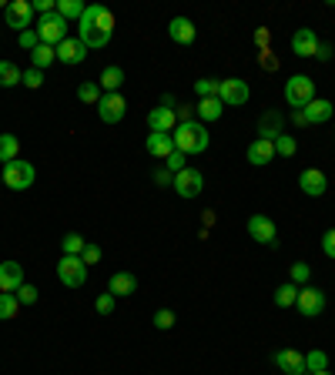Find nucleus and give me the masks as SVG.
I'll list each match as a JSON object with an SVG mask.
<instances>
[{
	"label": "nucleus",
	"instance_id": "obj_25",
	"mask_svg": "<svg viewBox=\"0 0 335 375\" xmlns=\"http://www.w3.org/2000/svg\"><path fill=\"white\" fill-rule=\"evenodd\" d=\"M98 84H101V91L104 94H117L121 91V84H124V71H121V67H104L101 71V81H98Z\"/></svg>",
	"mask_w": 335,
	"mask_h": 375
},
{
	"label": "nucleus",
	"instance_id": "obj_18",
	"mask_svg": "<svg viewBox=\"0 0 335 375\" xmlns=\"http://www.w3.org/2000/svg\"><path fill=\"white\" fill-rule=\"evenodd\" d=\"M107 292L114 298H128L138 292V278H134V272H114L111 275V282H107Z\"/></svg>",
	"mask_w": 335,
	"mask_h": 375
},
{
	"label": "nucleus",
	"instance_id": "obj_12",
	"mask_svg": "<svg viewBox=\"0 0 335 375\" xmlns=\"http://www.w3.org/2000/svg\"><path fill=\"white\" fill-rule=\"evenodd\" d=\"M54 51H57V61H61V64H67V67H78V64H84V61H88V47H84L78 37H64L57 47H54Z\"/></svg>",
	"mask_w": 335,
	"mask_h": 375
},
{
	"label": "nucleus",
	"instance_id": "obj_11",
	"mask_svg": "<svg viewBox=\"0 0 335 375\" xmlns=\"http://www.w3.org/2000/svg\"><path fill=\"white\" fill-rule=\"evenodd\" d=\"M248 234L258 245H278V232H275V221L269 215H252L248 218Z\"/></svg>",
	"mask_w": 335,
	"mask_h": 375
},
{
	"label": "nucleus",
	"instance_id": "obj_50",
	"mask_svg": "<svg viewBox=\"0 0 335 375\" xmlns=\"http://www.w3.org/2000/svg\"><path fill=\"white\" fill-rule=\"evenodd\" d=\"M0 184H4V174H0Z\"/></svg>",
	"mask_w": 335,
	"mask_h": 375
},
{
	"label": "nucleus",
	"instance_id": "obj_13",
	"mask_svg": "<svg viewBox=\"0 0 335 375\" xmlns=\"http://www.w3.org/2000/svg\"><path fill=\"white\" fill-rule=\"evenodd\" d=\"M218 97H221V104H228V107L248 104V81H242V78H228V81H221Z\"/></svg>",
	"mask_w": 335,
	"mask_h": 375
},
{
	"label": "nucleus",
	"instance_id": "obj_49",
	"mask_svg": "<svg viewBox=\"0 0 335 375\" xmlns=\"http://www.w3.org/2000/svg\"><path fill=\"white\" fill-rule=\"evenodd\" d=\"M309 375H332V372H329V369H322V372H309Z\"/></svg>",
	"mask_w": 335,
	"mask_h": 375
},
{
	"label": "nucleus",
	"instance_id": "obj_8",
	"mask_svg": "<svg viewBox=\"0 0 335 375\" xmlns=\"http://www.w3.org/2000/svg\"><path fill=\"white\" fill-rule=\"evenodd\" d=\"M30 24H34L30 0H11L7 4V27H13L17 34H24V30H30Z\"/></svg>",
	"mask_w": 335,
	"mask_h": 375
},
{
	"label": "nucleus",
	"instance_id": "obj_22",
	"mask_svg": "<svg viewBox=\"0 0 335 375\" xmlns=\"http://www.w3.org/2000/svg\"><path fill=\"white\" fill-rule=\"evenodd\" d=\"M282 124H285V117L278 114V111H265V114L258 117V138L275 141V138L282 134Z\"/></svg>",
	"mask_w": 335,
	"mask_h": 375
},
{
	"label": "nucleus",
	"instance_id": "obj_30",
	"mask_svg": "<svg viewBox=\"0 0 335 375\" xmlns=\"http://www.w3.org/2000/svg\"><path fill=\"white\" fill-rule=\"evenodd\" d=\"M30 61H34V67H37V71H44V67H51L54 61H57V51H54V47H47V44H40V47H34Z\"/></svg>",
	"mask_w": 335,
	"mask_h": 375
},
{
	"label": "nucleus",
	"instance_id": "obj_10",
	"mask_svg": "<svg viewBox=\"0 0 335 375\" xmlns=\"http://www.w3.org/2000/svg\"><path fill=\"white\" fill-rule=\"evenodd\" d=\"M171 188H175L181 198H198V194H201V188H205V178H201V171L184 168V171H178V174H175Z\"/></svg>",
	"mask_w": 335,
	"mask_h": 375
},
{
	"label": "nucleus",
	"instance_id": "obj_33",
	"mask_svg": "<svg viewBox=\"0 0 335 375\" xmlns=\"http://www.w3.org/2000/svg\"><path fill=\"white\" fill-rule=\"evenodd\" d=\"M57 13H61L64 20H81L84 4H81V0H61V4H57Z\"/></svg>",
	"mask_w": 335,
	"mask_h": 375
},
{
	"label": "nucleus",
	"instance_id": "obj_37",
	"mask_svg": "<svg viewBox=\"0 0 335 375\" xmlns=\"http://www.w3.org/2000/svg\"><path fill=\"white\" fill-rule=\"evenodd\" d=\"M295 138H292V134H278V138H275V155H282V157H292L295 155Z\"/></svg>",
	"mask_w": 335,
	"mask_h": 375
},
{
	"label": "nucleus",
	"instance_id": "obj_21",
	"mask_svg": "<svg viewBox=\"0 0 335 375\" xmlns=\"http://www.w3.org/2000/svg\"><path fill=\"white\" fill-rule=\"evenodd\" d=\"M144 148H148V155H151V157H161V161H168V157L178 151V148H175V138H171V134H148Z\"/></svg>",
	"mask_w": 335,
	"mask_h": 375
},
{
	"label": "nucleus",
	"instance_id": "obj_16",
	"mask_svg": "<svg viewBox=\"0 0 335 375\" xmlns=\"http://www.w3.org/2000/svg\"><path fill=\"white\" fill-rule=\"evenodd\" d=\"M148 128H151V134H171V131L178 128V117H175L171 107H155L148 114Z\"/></svg>",
	"mask_w": 335,
	"mask_h": 375
},
{
	"label": "nucleus",
	"instance_id": "obj_4",
	"mask_svg": "<svg viewBox=\"0 0 335 375\" xmlns=\"http://www.w3.org/2000/svg\"><path fill=\"white\" fill-rule=\"evenodd\" d=\"M37 37H40V44H47V47H57V44L67 37V20H64V17H61L57 11L40 13V20H37Z\"/></svg>",
	"mask_w": 335,
	"mask_h": 375
},
{
	"label": "nucleus",
	"instance_id": "obj_17",
	"mask_svg": "<svg viewBox=\"0 0 335 375\" xmlns=\"http://www.w3.org/2000/svg\"><path fill=\"white\" fill-rule=\"evenodd\" d=\"M332 114H335L332 101H322V97H315L312 104H305V107H302L305 124H325V121H332Z\"/></svg>",
	"mask_w": 335,
	"mask_h": 375
},
{
	"label": "nucleus",
	"instance_id": "obj_44",
	"mask_svg": "<svg viewBox=\"0 0 335 375\" xmlns=\"http://www.w3.org/2000/svg\"><path fill=\"white\" fill-rule=\"evenodd\" d=\"M184 161H188V155H181V151H175V155L168 157V171H171V174H178V171H184V168H188Z\"/></svg>",
	"mask_w": 335,
	"mask_h": 375
},
{
	"label": "nucleus",
	"instance_id": "obj_35",
	"mask_svg": "<svg viewBox=\"0 0 335 375\" xmlns=\"http://www.w3.org/2000/svg\"><path fill=\"white\" fill-rule=\"evenodd\" d=\"M322 369H329V359H325V352L322 349H315L305 355V375L309 372H322Z\"/></svg>",
	"mask_w": 335,
	"mask_h": 375
},
{
	"label": "nucleus",
	"instance_id": "obj_6",
	"mask_svg": "<svg viewBox=\"0 0 335 375\" xmlns=\"http://www.w3.org/2000/svg\"><path fill=\"white\" fill-rule=\"evenodd\" d=\"M57 278H61V285H67V288H81V285L88 282V265H84L78 255H61V261H57Z\"/></svg>",
	"mask_w": 335,
	"mask_h": 375
},
{
	"label": "nucleus",
	"instance_id": "obj_42",
	"mask_svg": "<svg viewBox=\"0 0 335 375\" xmlns=\"http://www.w3.org/2000/svg\"><path fill=\"white\" fill-rule=\"evenodd\" d=\"M24 84L34 91V88H40L44 84V71H37V67H30V71H24Z\"/></svg>",
	"mask_w": 335,
	"mask_h": 375
},
{
	"label": "nucleus",
	"instance_id": "obj_7",
	"mask_svg": "<svg viewBox=\"0 0 335 375\" xmlns=\"http://www.w3.org/2000/svg\"><path fill=\"white\" fill-rule=\"evenodd\" d=\"M295 309L305 315V319H319L325 311V292L322 288H309V285H302L298 288V298H295Z\"/></svg>",
	"mask_w": 335,
	"mask_h": 375
},
{
	"label": "nucleus",
	"instance_id": "obj_31",
	"mask_svg": "<svg viewBox=\"0 0 335 375\" xmlns=\"http://www.w3.org/2000/svg\"><path fill=\"white\" fill-rule=\"evenodd\" d=\"M218 91H221V81H215V78L194 81V94H198V101H205V97H218Z\"/></svg>",
	"mask_w": 335,
	"mask_h": 375
},
{
	"label": "nucleus",
	"instance_id": "obj_9",
	"mask_svg": "<svg viewBox=\"0 0 335 375\" xmlns=\"http://www.w3.org/2000/svg\"><path fill=\"white\" fill-rule=\"evenodd\" d=\"M98 114H101L104 124H117V121H124V114H128V101L121 94H101Z\"/></svg>",
	"mask_w": 335,
	"mask_h": 375
},
{
	"label": "nucleus",
	"instance_id": "obj_45",
	"mask_svg": "<svg viewBox=\"0 0 335 375\" xmlns=\"http://www.w3.org/2000/svg\"><path fill=\"white\" fill-rule=\"evenodd\" d=\"M94 309L101 311V315H111V311H114V295H111V292H107V295H98Z\"/></svg>",
	"mask_w": 335,
	"mask_h": 375
},
{
	"label": "nucleus",
	"instance_id": "obj_41",
	"mask_svg": "<svg viewBox=\"0 0 335 375\" xmlns=\"http://www.w3.org/2000/svg\"><path fill=\"white\" fill-rule=\"evenodd\" d=\"M175 325V311L171 309H161V311H155V328H161V332H168Z\"/></svg>",
	"mask_w": 335,
	"mask_h": 375
},
{
	"label": "nucleus",
	"instance_id": "obj_43",
	"mask_svg": "<svg viewBox=\"0 0 335 375\" xmlns=\"http://www.w3.org/2000/svg\"><path fill=\"white\" fill-rule=\"evenodd\" d=\"M20 47H24V51H34V47H40V37H37V30H24V34H20Z\"/></svg>",
	"mask_w": 335,
	"mask_h": 375
},
{
	"label": "nucleus",
	"instance_id": "obj_20",
	"mask_svg": "<svg viewBox=\"0 0 335 375\" xmlns=\"http://www.w3.org/2000/svg\"><path fill=\"white\" fill-rule=\"evenodd\" d=\"M292 51H295L298 57H315V51H319V37H315V30H312V27L295 30V37H292Z\"/></svg>",
	"mask_w": 335,
	"mask_h": 375
},
{
	"label": "nucleus",
	"instance_id": "obj_24",
	"mask_svg": "<svg viewBox=\"0 0 335 375\" xmlns=\"http://www.w3.org/2000/svg\"><path fill=\"white\" fill-rule=\"evenodd\" d=\"M168 34L175 44H194V24L188 17H175L171 24H168Z\"/></svg>",
	"mask_w": 335,
	"mask_h": 375
},
{
	"label": "nucleus",
	"instance_id": "obj_46",
	"mask_svg": "<svg viewBox=\"0 0 335 375\" xmlns=\"http://www.w3.org/2000/svg\"><path fill=\"white\" fill-rule=\"evenodd\" d=\"M322 251L329 258H335V228H329V232L322 234Z\"/></svg>",
	"mask_w": 335,
	"mask_h": 375
},
{
	"label": "nucleus",
	"instance_id": "obj_32",
	"mask_svg": "<svg viewBox=\"0 0 335 375\" xmlns=\"http://www.w3.org/2000/svg\"><path fill=\"white\" fill-rule=\"evenodd\" d=\"M295 298H298V285L285 282L282 288L275 292V305H278V309H292V305H295Z\"/></svg>",
	"mask_w": 335,
	"mask_h": 375
},
{
	"label": "nucleus",
	"instance_id": "obj_47",
	"mask_svg": "<svg viewBox=\"0 0 335 375\" xmlns=\"http://www.w3.org/2000/svg\"><path fill=\"white\" fill-rule=\"evenodd\" d=\"M332 44H322V40H319V51H315V61H325V64H329V61H332Z\"/></svg>",
	"mask_w": 335,
	"mask_h": 375
},
{
	"label": "nucleus",
	"instance_id": "obj_5",
	"mask_svg": "<svg viewBox=\"0 0 335 375\" xmlns=\"http://www.w3.org/2000/svg\"><path fill=\"white\" fill-rule=\"evenodd\" d=\"M285 101L292 104L295 111H302L305 104L315 101V81L305 78V74H295V78H288V84H285Z\"/></svg>",
	"mask_w": 335,
	"mask_h": 375
},
{
	"label": "nucleus",
	"instance_id": "obj_2",
	"mask_svg": "<svg viewBox=\"0 0 335 375\" xmlns=\"http://www.w3.org/2000/svg\"><path fill=\"white\" fill-rule=\"evenodd\" d=\"M171 138H175V148H178L181 155H201L208 148V131L205 124H194V121H184V124H178V128L171 131Z\"/></svg>",
	"mask_w": 335,
	"mask_h": 375
},
{
	"label": "nucleus",
	"instance_id": "obj_28",
	"mask_svg": "<svg viewBox=\"0 0 335 375\" xmlns=\"http://www.w3.org/2000/svg\"><path fill=\"white\" fill-rule=\"evenodd\" d=\"M24 84V71H17V64L11 61H0V88H17Z\"/></svg>",
	"mask_w": 335,
	"mask_h": 375
},
{
	"label": "nucleus",
	"instance_id": "obj_26",
	"mask_svg": "<svg viewBox=\"0 0 335 375\" xmlns=\"http://www.w3.org/2000/svg\"><path fill=\"white\" fill-rule=\"evenodd\" d=\"M198 117L201 121H218L221 111H225V104H221V97H205V101H198Z\"/></svg>",
	"mask_w": 335,
	"mask_h": 375
},
{
	"label": "nucleus",
	"instance_id": "obj_1",
	"mask_svg": "<svg viewBox=\"0 0 335 375\" xmlns=\"http://www.w3.org/2000/svg\"><path fill=\"white\" fill-rule=\"evenodd\" d=\"M114 34V13L101 7V4H90L84 7L78 20V40L88 47V51H98V47H107V40Z\"/></svg>",
	"mask_w": 335,
	"mask_h": 375
},
{
	"label": "nucleus",
	"instance_id": "obj_39",
	"mask_svg": "<svg viewBox=\"0 0 335 375\" xmlns=\"http://www.w3.org/2000/svg\"><path fill=\"white\" fill-rule=\"evenodd\" d=\"M13 295H17V302H20V305H34V302H37V288L24 282L17 292H13Z\"/></svg>",
	"mask_w": 335,
	"mask_h": 375
},
{
	"label": "nucleus",
	"instance_id": "obj_19",
	"mask_svg": "<svg viewBox=\"0 0 335 375\" xmlns=\"http://www.w3.org/2000/svg\"><path fill=\"white\" fill-rule=\"evenodd\" d=\"M24 285V268L17 265V261H4L0 265V292H17Z\"/></svg>",
	"mask_w": 335,
	"mask_h": 375
},
{
	"label": "nucleus",
	"instance_id": "obj_34",
	"mask_svg": "<svg viewBox=\"0 0 335 375\" xmlns=\"http://www.w3.org/2000/svg\"><path fill=\"white\" fill-rule=\"evenodd\" d=\"M78 97L84 104H98L101 101V84H98V81H84V84L78 88Z\"/></svg>",
	"mask_w": 335,
	"mask_h": 375
},
{
	"label": "nucleus",
	"instance_id": "obj_48",
	"mask_svg": "<svg viewBox=\"0 0 335 375\" xmlns=\"http://www.w3.org/2000/svg\"><path fill=\"white\" fill-rule=\"evenodd\" d=\"M155 181H158V184H171V181H175V174H171V171H158Z\"/></svg>",
	"mask_w": 335,
	"mask_h": 375
},
{
	"label": "nucleus",
	"instance_id": "obj_14",
	"mask_svg": "<svg viewBox=\"0 0 335 375\" xmlns=\"http://www.w3.org/2000/svg\"><path fill=\"white\" fill-rule=\"evenodd\" d=\"M298 188H302V194H309V198H322L329 191V178L319 168H305L298 174Z\"/></svg>",
	"mask_w": 335,
	"mask_h": 375
},
{
	"label": "nucleus",
	"instance_id": "obj_29",
	"mask_svg": "<svg viewBox=\"0 0 335 375\" xmlns=\"http://www.w3.org/2000/svg\"><path fill=\"white\" fill-rule=\"evenodd\" d=\"M17 311H20L17 295H11V292H0V322H11Z\"/></svg>",
	"mask_w": 335,
	"mask_h": 375
},
{
	"label": "nucleus",
	"instance_id": "obj_27",
	"mask_svg": "<svg viewBox=\"0 0 335 375\" xmlns=\"http://www.w3.org/2000/svg\"><path fill=\"white\" fill-rule=\"evenodd\" d=\"M20 155V138L17 134H0V161L7 165V161H17Z\"/></svg>",
	"mask_w": 335,
	"mask_h": 375
},
{
	"label": "nucleus",
	"instance_id": "obj_38",
	"mask_svg": "<svg viewBox=\"0 0 335 375\" xmlns=\"http://www.w3.org/2000/svg\"><path fill=\"white\" fill-rule=\"evenodd\" d=\"M101 245H94V242H88V245H84V251H81V261H84V265H98V261H101Z\"/></svg>",
	"mask_w": 335,
	"mask_h": 375
},
{
	"label": "nucleus",
	"instance_id": "obj_36",
	"mask_svg": "<svg viewBox=\"0 0 335 375\" xmlns=\"http://www.w3.org/2000/svg\"><path fill=\"white\" fill-rule=\"evenodd\" d=\"M84 245H88V242H84V238H81L78 232L64 234V242H61V248H64V255H78V258H81V251H84Z\"/></svg>",
	"mask_w": 335,
	"mask_h": 375
},
{
	"label": "nucleus",
	"instance_id": "obj_15",
	"mask_svg": "<svg viewBox=\"0 0 335 375\" xmlns=\"http://www.w3.org/2000/svg\"><path fill=\"white\" fill-rule=\"evenodd\" d=\"M275 365L285 375H305V355L298 349H278L275 352Z\"/></svg>",
	"mask_w": 335,
	"mask_h": 375
},
{
	"label": "nucleus",
	"instance_id": "obj_40",
	"mask_svg": "<svg viewBox=\"0 0 335 375\" xmlns=\"http://www.w3.org/2000/svg\"><path fill=\"white\" fill-rule=\"evenodd\" d=\"M309 275H312V268L305 265V261H295V265H292V285H305L309 282Z\"/></svg>",
	"mask_w": 335,
	"mask_h": 375
},
{
	"label": "nucleus",
	"instance_id": "obj_23",
	"mask_svg": "<svg viewBox=\"0 0 335 375\" xmlns=\"http://www.w3.org/2000/svg\"><path fill=\"white\" fill-rule=\"evenodd\" d=\"M248 161L261 168V165H269L275 161V141H265V138H255V141L248 144Z\"/></svg>",
	"mask_w": 335,
	"mask_h": 375
},
{
	"label": "nucleus",
	"instance_id": "obj_3",
	"mask_svg": "<svg viewBox=\"0 0 335 375\" xmlns=\"http://www.w3.org/2000/svg\"><path fill=\"white\" fill-rule=\"evenodd\" d=\"M0 174H4V184H7L11 191H27V188L34 184V178H37V171H34L30 161H7V165L0 168Z\"/></svg>",
	"mask_w": 335,
	"mask_h": 375
}]
</instances>
